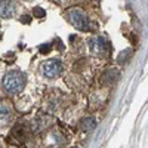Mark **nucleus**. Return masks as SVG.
Here are the masks:
<instances>
[{"instance_id":"obj_4","label":"nucleus","mask_w":148,"mask_h":148,"mask_svg":"<svg viewBox=\"0 0 148 148\" xmlns=\"http://www.w3.org/2000/svg\"><path fill=\"white\" fill-rule=\"evenodd\" d=\"M88 45H89V49L92 51V53H95V55H105L107 52H108V49H110V45H108V42L104 39V37H92V39L88 42Z\"/></svg>"},{"instance_id":"obj_2","label":"nucleus","mask_w":148,"mask_h":148,"mask_svg":"<svg viewBox=\"0 0 148 148\" xmlns=\"http://www.w3.org/2000/svg\"><path fill=\"white\" fill-rule=\"evenodd\" d=\"M67 19L71 25H74L80 31H89L90 30V21L86 15V12L80 8H71L67 12Z\"/></svg>"},{"instance_id":"obj_1","label":"nucleus","mask_w":148,"mask_h":148,"mask_svg":"<svg viewBox=\"0 0 148 148\" xmlns=\"http://www.w3.org/2000/svg\"><path fill=\"white\" fill-rule=\"evenodd\" d=\"M24 86H25V76L21 71H9L6 73V76L3 77V89L9 95H16L19 93Z\"/></svg>"},{"instance_id":"obj_5","label":"nucleus","mask_w":148,"mask_h":148,"mask_svg":"<svg viewBox=\"0 0 148 148\" xmlns=\"http://www.w3.org/2000/svg\"><path fill=\"white\" fill-rule=\"evenodd\" d=\"M120 77V71L117 68H108L102 73V77H101V83L105 84V86H110V84H114Z\"/></svg>"},{"instance_id":"obj_9","label":"nucleus","mask_w":148,"mask_h":148,"mask_svg":"<svg viewBox=\"0 0 148 148\" xmlns=\"http://www.w3.org/2000/svg\"><path fill=\"white\" fill-rule=\"evenodd\" d=\"M129 56H130V51L129 49H126V51H123L120 55H119V58H117V61L121 64V62H127V59H129Z\"/></svg>"},{"instance_id":"obj_11","label":"nucleus","mask_w":148,"mask_h":148,"mask_svg":"<svg viewBox=\"0 0 148 148\" xmlns=\"http://www.w3.org/2000/svg\"><path fill=\"white\" fill-rule=\"evenodd\" d=\"M51 49H52V45H51V43H45V45H40V46H39V51H40L42 53H47Z\"/></svg>"},{"instance_id":"obj_7","label":"nucleus","mask_w":148,"mask_h":148,"mask_svg":"<svg viewBox=\"0 0 148 148\" xmlns=\"http://www.w3.org/2000/svg\"><path fill=\"white\" fill-rule=\"evenodd\" d=\"M15 10H16V6L14 2H0V16L2 18L14 16Z\"/></svg>"},{"instance_id":"obj_13","label":"nucleus","mask_w":148,"mask_h":148,"mask_svg":"<svg viewBox=\"0 0 148 148\" xmlns=\"http://www.w3.org/2000/svg\"><path fill=\"white\" fill-rule=\"evenodd\" d=\"M55 46H56V51H64V43L61 42L59 39L55 40Z\"/></svg>"},{"instance_id":"obj_3","label":"nucleus","mask_w":148,"mask_h":148,"mask_svg":"<svg viewBox=\"0 0 148 148\" xmlns=\"http://www.w3.org/2000/svg\"><path fill=\"white\" fill-rule=\"evenodd\" d=\"M40 71L45 77L47 79H55L58 77L61 73H62V64H61L59 59H47L42 64Z\"/></svg>"},{"instance_id":"obj_6","label":"nucleus","mask_w":148,"mask_h":148,"mask_svg":"<svg viewBox=\"0 0 148 148\" xmlns=\"http://www.w3.org/2000/svg\"><path fill=\"white\" fill-rule=\"evenodd\" d=\"M12 120V110L9 105L0 102V129L6 127Z\"/></svg>"},{"instance_id":"obj_15","label":"nucleus","mask_w":148,"mask_h":148,"mask_svg":"<svg viewBox=\"0 0 148 148\" xmlns=\"http://www.w3.org/2000/svg\"><path fill=\"white\" fill-rule=\"evenodd\" d=\"M73 148H77V147H73Z\"/></svg>"},{"instance_id":"obj_14","label":"nucleus","mask_w":148,"mask_h":148,"mask_svg":"<svg viewBox=\"0 0 148 148\" xmlns=\"http://www.w3.org/2000/svg\"><path fill=\"white\" fill-rule=\"evenodd\" d=\"M0 148H2V142H0Z\"/></svg>"},{"instance_id":"obj_8","label":"nucleus","mask_w":148,"mask_h":148,"mask_svg":"<svg viewBox=\"0 0 148 148\" xmlns=\"http://www.w3.org/2000/svg\"><path fill=\"white\" fill-rule=\"evenodd\" d=\"M95 126H96V120L93 117H86L80 121V127L83 132H90L95 129Z\"/></svg>"},{"instance_id":"obj_12","label":"nucleus","mask_w":148,"mask_h":148,"mask_svg":"<svg viewBox=\"0 0 148 148\" xmlns=\"http://www.w3.org/2000/svg\"><path fill=\"white\" fill-rule=\"evenodd\" d=\"M21 22H22V24H30V22H31V16L27 15V14H24V15L21 16Z\"/></svg>"},{"instance_id":"obj_10","label":"nucleus","mask_w":148,"mask_h":148,"mask_svg":"<svg viewBox=\"0 0 148 148\" xmlns=\"http://www.w3.org/2000/svg\"><path fill=\"white\" fill-rule=\"evenodd\" d=\"M33 14H34V16H36V18H45L46 12H45V9H43V8L36 6V8L33 9Z\"/></svg>"}]
</instances>
